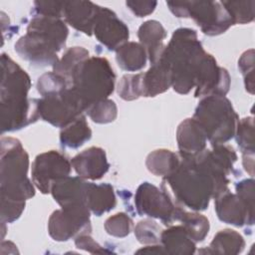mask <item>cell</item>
<instances>
[{
  "label": "cell",
  "instance_id": "obj_19",
  "mask_svg": "<svg viewBox=\"0 0 255 255\" xmlns=\"http://www.w3.org/2000/svg\"><path fill=\"white\" fill-rule=\"evenodd\" d=\"M176 139L181 157H190L205 149L207 137L199 124L192 118L184 120L178 126Z\"/></svg>",
  "mask_w": 255,
  "mask_h": 255
},
{
  "label": "cell",
  "instance_id": "obj_22",
  "mask_svg": "<svg viewBox=\"0 0 255 255\" xmlns=\"http://www.w3.org/2000/svg\"><path fill=\"white\" fill-rule=\"evenodd\" d=\"M160 242L166 254H193L195 242L190 238L182 225L170 226L161 231Z\"/></svg>",
  "mask_w": 255,
  "mask_h": 255
},
{
  "label": "cell",
  "instance_id": "obj_40",
  "mask_svg": "<svg viewBox=\"0 0 255 255\" xmlns=\"http://www.w3.org/2000/svg\"><path fill=\"white\" fill-rule=\"evenodd\" d=\"M236 193L249 212L254 214V180L250 178L238 182L236 184Z\"/></svg>",
  "mask_w": 255,
  "mask_h": 255
},
{
  "label": "cell",
  "instance_id": "obj_29",
  "mask_svg": "<svg viewBox=\"0 0 255 255\" xmlns=\"http://www.w3.org/2000/svg\"><path fill=\"white\" fill-rule=\"evenodd\" d=\"M177 220L182 222V226L194 242H200L204 240L209 231L208 219L196 212H187L180 208L177 216Z\"/></svg>",
  "mask_w": 255,
  "mask_h": 255
},
{
  "label": "cell",
  "instance_id": "obj_20",
  "mask_svg": "<svg viewBox=\"0 0 255 255\" xmlns=\"http://www.w3.org/2000/svg\"><path fill=\"white\" fill-rule=\"evenodd\" d=\"M137 36L148 55L151 65L157 62L164 50L163 40L166 37V31L161 23L156 20L145 21L138 28Z\"/></svg>",
  "mask_w": 255,
  "mask_h": 255
},
{
  "label": "cell",
  "instance_id": "obj_6",
  "mask_svg": "<svg viewBox=\"0 0 255 255\" xmlns=\"http://www.w3.org/2000/svg\"><path fill=\"white\" fill-rule=\"evenodd\" d=\"M116 75L109 61L102 57H89L76 71L71 88L82 101L85 110L108 99L115 88Z\"/></svg>",
  "mask_w": 255,
  "mask_h": 255
},
{
  "label": "cell",
  "instance_id": "obj_7",
  "mask_svg": "<svg viewBox=\"0 0 255 255\" xmlns=\"http://www.w3.org/2000/svg\"><path fill=\"white\" fill-rule=\"evenodd\" d=\"M193 119L212 145L222 144L235 135L238 116L224 96H208L200 101Z\"/></svg>",
  "mask_w": 255,
  "mask_h": 255
},
{
  "label": "cell",
  "instance_id": "obj_44",
  "mask_svg": "<svg viewBox=\"0 0 255 255\" xmlns=\"http://www.w3.org/2000/svg\"><path fill=\"white\" fill-rule=\"evenodd\" d=\"M136 253H145V254H166L163 246L153 245V246H146L136 251Z\"/></svg>",
  "mask_w": 255,
  "mask_h": 255
},
{
  "label": "cell",
  "instance_id": "obj_9",
  "mask_svg": "<svg viewBox=\"0 0 255 255\" xmlns=\"http://www.w3.org/2000/svg\"><path fill=\"white\" fill-rule=\"evenodd\" d=\"M40 118L54 127L65 128L85 112V107L72 88L38 100Z\"/></svg>",
  "mask_w": 255,
  "mask_h": 255
},
{
  "label": "cell",
  "instance_id": "obj_15",
  "mask_svg": "<svg viewBox=\"0 0 255 255\" xmlns=\"http://www.w3.org/2000/svg\"><path fill=\"white\" fill-rule=\"evenodd\" d=\"M215 211L218 218L237 227L245 224L252 225L254 222V214L250 213L241 199L227 189L215 198Z\"/></svg>",
  "mask_w": 255,
  "mask_h": 255
},
{
  "label": "cell",
  "instance_id": "obj_43",
  "mask_svg": "<svg viewBox=\"0 0 255 255\" xmlns=\"http://www.w3.org/2000/svg\"><path fill=\"white\" fill-rule=\"evenodd\" d=\"M254 154H243V166L245 170L253 176L254 174Z\"/></svg>",
  "mask_w": 255,
  "mask_h": 255
},
{
  "label": "cell",
  "instance_id": "obj_16",
  "mask_svg": "<svg viewBox=\"0 0 255 255\" xmlns=\"http://www.w3.org/2000/svg\"><path fill=\"white\" fill-rule=\"evenodd\" d=\"M71 164L80 177L92 180L102 178L110 167L105 150L97 146L89 147L77 154L71 160Z\"/></svg>",
  "mask_w": 255,
  "mask_h": 255
},
{
  "label": "cell",
  "instance_id": "obj_24",
  "mask_svg": "<svg viewBox=\"0 0 255 255\" xmlns=\"http://www.w3.org/2000/svg\"><path fill=\"white\" fill-rule=\"evenodd\" d=\"M119 66L128 72L141 70L146 63V51L140 43L127 42L117 50Z\"/></svg>",
  "mask_w": 255,
  "mask_h": 255
},
{
  "label": "cell",
  "instance_id": "obj_37",
  "mask_svg": "<svg viewBox=\"0 0 255 255\" xmlns=\"http://www.w3.org/2000/svg\"><path fill=\"white\" fill-rule=\"evenodd\" d=\"M238 67L245 79L246 90L253 94L254 81H253V68H254V50L250 49L242 54L238 61Z\"/></svg>",
  "mask_w": 255,
  "mask_h": 255
},
{
  "label": "cell",
  "instance_id": "obj_8",
  "mask_svg": "<svg viewBox=\"0 0 255 255\" xmlns=\"http://www.w3.org/2000/svg\"><path fill=\"white\" fill-rule=\"evenodd\" d=\"M166 4L176 17L192 18L209 36L222 34L234 25L229 13L218 1H168Z\"/></svg>",
  "mask_w": 255,
  "mask_h": 255
},
{
  "label": "cell",
  "instance_id": "obj_26",
  "mask_svg": "<svg viewBox=\"0 0 255 255\" xmlns=\"http://www.w3.org/2000/svg\"><path fill=\"white\" fill-rule=\"evenodd\" d=\"M243 237L232 229L220 230L211 241L207 253L212 254H238L244 249Z\"/></svg>",
  "mask_w": 255,
  "mask_h": 255
},
{
  "label": "cell",
  "instance_id": "obj_34",
  "mask_svg": "<svg viewBox=\"0 0 255 255\" xmlns=\"http://www.w3.org/2000/svg\"><path fill=\"white\" fill-rule=\"evenodd\" d=\"M87 113L91 120L97 124H108L114 122L118 115V108L114 101L106 99L92 105Z\"/></svg>",
  "mask_w": 255,
  "mask_h": 255
},
{
  "label": "cell",
  "instance_id": "obj_11",
  "mask_svg": "<svg viewBox=\"0 0 255 255\" xmlns=\"http://www.w3.org/2000/svg\"><path fill=\"white\" fill-rule=\"evenodd\" d=\"M134 204L139 215L160 219L165 224L177 220L181 208L173 203L165 189L159 190L149 182H143L137 187Z\"/></svg>",
  "mask_w": 255,
  "mask_h": 255
},
{
  "label": "cell",
  "instance_id": "obj_25",
  "mask_svg": "<svg viewBox=\"0 0 255 255\" xmlns=\"http://www.w3.org/2000/svg\"><path fill=\"white\" fill-rule=\"evenodd\" d=\"M179 162V157L171 150L156 149L147 155L145 165L152 174L165 177L178 167Z\"/></svg>",
  "mask_w": 255,
  "mask_h": 255
},
{
  "label": "cell",
  "instance_id": "obj_27",
  "mask_svg": "<svg viewBox=\"0 0 255 255\" xmlns=\"http://www.w3.org/2000/svg\"><path fill=\"white\" fill-rule=\"evenodd\" d=\"M89 58V52L83 47H73L68 49L63 57L53 66L55 73L65 78L70 86L72 79L79 67Z\"/></svg>",
  "mask_w": 255,
  "mask_h": 255
},
{
  "label": "cell",
  "instance_id": "obj_21",
  "mask_svg": "<svg viewBox=\"0 0 255 255\" xmlns=\"http://www.w3.org/2000/svg\"><path fill=\"white\" fill-rule=\"evenodd\" d=\"M143 97H154L164 93L171 86V72L168 65L159 58L142 77Z\"/></svg>",
  "mask_w": 255,
  "mask_h": 255
},
{
  "label": "cell",
  "instance_id": "obj_13",
  "mask_svg": "<svg viewBox=\"0 0 255 255\" xmlns=\"http://www.w3.org/2000/svg\"><path fill=\"white\" fill-rule=\"evenodd\" d=\"M229 87L230 77L227 70L219 67L214 57L206 53L198 72L194 96H225Z\"/></svg>",
  "mask_w": 255,
  "mask_h": 255
},
{
  "label": "cell",
  "instance_id": "obj_41",
  "mask_svg": "<svg viewBox=\"0 0 255 255\" xmlns=\"http://www.w3.org/2000/svg\"><path fill=\"white\" fill-rule=\"evenodd\" d=\"M75 244L79 249L86 250L90 253L94 254H104L109 253L110 251L104 249L100 244H98L91 236L90 233L87 234H80L76 237Z\"/></svg>",
  "mask_w": 255,
  "mask_h": 255
},
{
  "label": "cell",
  "instance_id": "obj_1",
  "mask_svg": "<svg viewBox=\"0 0 255 255\" xmlns=\"http://www.w3.org/2000/svg\"><path fill=\"white\" fill-rule=\"evenodd\" d=\"M228 183L213 173L200 153L181 157L178 167L162 181L171 189L176 202L195 211L206 209L211 198L228 189Z\"/></svg>",
  "mask_w": 255,
  "mask_h": 255
},
{
  "label": "cell",
  "instance_id": "obj_10",
  "mask_svg": "<svg viewBox=\"0 0 255 255\" xmlns=\"http://www.w3.org/2000/svg\"><path fill=\"white\" fill-rule=\"evenodd\" d=\"M48 230L50 236L56 241H68L80 234L91 233L89 207L73 205L54 211L49 218Z\"/></svg>",
  "mask_w": 255,
  "mask_h": 255
},
{
  "label": "cell",
  "instance_id": "obj_36",
  "mask_svg": "<svg viewBox=\"0 0 255 255\" xmlns=\"http://www.w3.org/2000/svg\"><path fill=\"white\" fill-rule=\"evenodd\" d=\"M132 226V220L124 212L117 213L109 217L105 222L106 231L115 237H126L129 234Z\"/></svg>",
  "mask_w": 255,
  "mask_h": 255
},
{
  "label": "cell",
  "instance_id": "obj_31",
  "mask_svg": "<svg viewBox=\"0 0 255 255\" xmlns=\"http://www.w3.org/2000/svg\"><path fill=\"white\" fill-rule=\"evenodd\" d=\"M142 77L143 73L125 75L118 85V94L120 97L126 101H132L143 97Z\"/></svg>",
  "mask_w": 255,
  "mask_h": 255
},
{
  "label": "cell",
  "instance_id": "obj_18",
  "mask_svg": "<svg viewBox=\"0 0 255 255\" xmlns=\"http://www.w3.org/2000/svg\"><path fill=\"white\" fill-rule=\"evenodd\" d=\"M89 184L90 182H86L84 178L80 176H67L52 185L51 193L61 207L87 205Z\"/></svg>",
  "mask_w": 255,
  "mask_h": 255
},
{
  "label": "cell",
  "instance_id": "obj_4",
  "mask_svg": "<svg viewBox=\"0 0 255 255\" xmlns=\"http://www.w3.org/2000/svg\"><path fill=\"white\" fill-rule=\"evenodd\" d=\"M69 31L59 18L36 16L27 33L15 44V51L24 60L37 66H54L57 53L65 46Z\"/></svg>",
  "mask_w": 255,
  "mask_h": 255
},
{
  "label": "cell",
  "instance_id": "obj_33",
  "mask_svg": "<svg viewBox=\"0 0 255 255\" xmlns=\"http://www.w3.org/2000/svg\"><path fill=\"white\" fill-rule=\"evenodd\" d=\"M71 88L69 82L55 72L43 74L37 82V90L42 97L58 94Z\"/></svg>",
  "mask_w": 255,
  "mask_h": 255
},
{
  "label": "cell",
  "instance_id": "obj_39",
  "mask_svg": "<svg viewBox=\"0 0 255 255\" xmlns=\"http://www.w3.org/2000/svg\"><path fill=\"white\" fill-rule=\"evenodd\" d=\"M25 209V202L1 200V221L11 223L17 220Z\"/></svg>",
  "mask_w": 255,
  "mask_h": 255
},
{
  "label": "cell",
  "instance_id": "obj_5",
  "mask_svg": "<svg viewBox=\"0 0 255 255\" xmlns=\"http://www.w3.org/2000/svg\"><path fill=\"white\" fill-rule=\"evenodd\" d=\"M29 156L21 142L13 137L1 138V200L25 202L35 195L27 176Z\"/></svg>",
  "mask_w": 255,
  "mask_h": 255
},
{
  "label": "cell",
  "instance_id": "obj_30",
  "mask_svg": "<svg viewBox=\"0 0 255 255\" xmlns=\"http://www.w3.org/2000/svg\"><path fill=\"white\" fill-rule=\"evenodd\" d=\"M221 4L229 13L233 24H246L254 20L253 0L250 1H222Z\"/></svg>",
  "mask_w": 255,
  "mask_h": 255
},
{
  "label": "cell",
  "instance_id": "obj_35",
  "mask_svg": "<svg viewBox=\"0 0 255 255\" xmlns=\"http://www.w3.org/2000/svg\"><path fill=\"white\" fill-rule=\"evenodd\" d=\"M161 231L160 226L150 219L139 221L134 228V234L142 244H156L160 242Z\"/></svg>",
  "mask_w": 255,
  "mask_h": 255
},
{
  "label": "cell",
  "instance_id": "obj_2",
  "mask_svg": "<svg viewBox=\"0 0 255 255\" xmlns=\"http://www.w3.org/2000/svg\"><path fill=\"white\" fill-rule=\"evenodd\" d=\"M1 128L14 131L39 119L38 100L28 99L30 77L6 54L1 56Z\"/></svg>",
  "mask_w": 255,
  "mask_h": 255
},
{
  "label": "cell",
  "instance_id": "obj_28",
  "mask_svg": "<svg viewBox=\"0 0 255 255\" xmlns=\"http://www.w3.org/2000/svg\"><path fill=\"white\" fill-rule=\"evenodd\" d=\"M92 136V130L85 119L81 116L76 121L63 128L60 133V140L63 146L77 148L88 141Z\"/></svg>",
  "mask_w": 255,
  "mask_h": 255
},
{
  "label": "cell",
  "instance_id": "obj_3",
  "mask_svg": "<svg viewBox=\"0 0 255 255\" xmlns=\"http://www.w3.org/2000/svg\"><path fill=\"white\" fill-rule=\"evenodd\" d=\"M205 55L194 30L179 28L173 32L160 59L170 68L171 86L175 92L185 95L195 88Z\"/></svg>",
  "mask_w": 255,
  "mask_h": 255
},
{
  "label": "cell",
  "instance_id": "obj_23",
  "mask_svg": "<svg viewBox=\"0 0 255 255\" xmlns=\"http://www.w3.org/2000/svg\"><path fill=\"white\" fill-rule=\"evenodd\" d=\"M87 205L95 215L101 216L117 205L114 188L111 184L90 183L87 193Z\"/></svg>",
  "mask_w": 255,
  "mask_h": 255
},
{
  "label": "cell",
  "instance_id": "obj_17",
  "mask_svg": "<svg viewBox=\"0 0 255 255\" xmlns=\"http://www.w3.org/2000/svg\"><path fill=\"white\" fill-rule=\"evenodd\" d=\"M101 6L91 1H65L63 17L78 31L91 36Z\"/></svg>",
  "mask_w": 255,
  "mask_h": 255
},
{
  "label": "cell",
  "instance_id": "obj_32",
  "mask_svg": "<svg viewBox=\"0 0 255 255\" xmlns=\"http://www.w3.org/2000/svg\"><path fill=\"white\" fill-rule=\"evenodd\" d=\"M236 140L243 154H254V124L253 118L238 121L236 127Z\"/></svg>",
  "mask_w": 255,
  "mask_h": 255
},
{
  "label": "cell",
  "instance_id": "obj_14",
  "mask_svg": "<svg viewBox=\"0 0 255 255\" xmlns=\"http://www.w3.org/2000/svg\"><path fill=\"white\" fill-rule=\"evenodd\" d=\"M93 33L98 41L109 50L116 51L127 43L129 37L128 26L107 7H101Z\"/></svg>",
  "mask_w": 255,
  "mask_h": 255
},
{
  "label": "cell",
  "instance_id": "obj_42",
  "mask_svg": "<svg viewBox=\"0 0 255 255\" xmlns=\"http://www.w3.org/2000/svg\"><path fill=\"white\" fill-rule=\"evenodd\" d=\"M127 6L137 17H144L151 14L156 5V1H127Z\"/></svg>",
  "mask_w": 255,
  "mask_h": 255
},
{
  "label": "cell",
  "instance_id": "obj_38",
  "mask_svg": "<svg viewBox=\"0 0 255 255\" xmlns=\"http://www.w3.org/2000/svg\"><path fill=\"white\" fill-rule=\"evenodd\" d=\"M65 2L58 1H36L34 2V8L38 16L59 18L63 17Z\"/></svg>",
  "mask_w": 255,
  "mask_h": 255
},
{
  "label": "cell",
  "instance_id": "obj_12",
  "mask_svg": "<svg viewBox=\"0 0 255 255\" xmlns=\"http://www.w3.org/2000/svg\"><path fill=\"white\" fill-rule=\"evenodd\" d=\"M71 167V162L59 151L40 153L32 164L33 183L42 193H50L55 182L69 176Z\"/></svg>",
  "mask_w": 255,
  "mask_h": 255
}]
</instances>
